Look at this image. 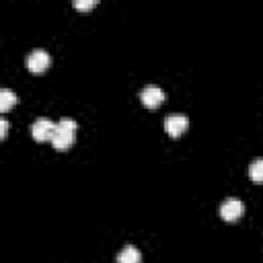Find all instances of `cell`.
Instances as JSON below:
<instances>
[{"mask_svg": "<svg viewBox=\"0 0 263 263\" xmlns=\"http://www.w3.org/2000/svg\"><path fill=\"white\" fill-rule=\"evenodd\" d=\"M74 134H76V121L72 117H62L60 121H55V129L51 136V144L55 150H66L70 148V144L74 142Z\"/></svg>", "mask_w": 263, "mask_h": 263, "instance_id": "cell-1", "label": "cell"}, {"mask_svg": "<svg viewBox=\"0 0 263 263\" xmlns=\"http://www.w3.org/2000/svg\"><path fill=\"white\" fill-rule=\"evenodd\" d=\"M249 177L255 183H263V156L251 160V164H249Z\"/></svg>", "mask_w": 263, "mask_h": 263, "instance_id": "cell-9", "label": "cell"}, {"mask_svg": "<svg viewBox=\"0 0 263 263\" xmlns=\"http://www.w3.org/2000/svg\"><path fill=\"white\" fill-rule=\"evenodd\" d=\"M140 261H142V253L134 245H123L117 253V263H140Z\"/></svg>", "mask_w": 263, "mask_h": 263, "instance_id": "cell-7", "label": "cell"}, {"mask_svg": "<svg viewBox=\"0 0 263 263\" xmlns=\"http://www.w3.org/2000/svg\"><path fill=\"white\" fill-rule=\"evenodd\" d=\"M6 132H8V121L2 117V119H0V136L4 138V136H6Z\"/></svg>", "mask_w": 263, "mask_h": 263, "instance_id": "cell-11", "label": "cell"}, {"mask_svg": "<svg viewBox=\"0 0 263 263\" xmlns=\"http://www.w3.org/2000/svg\"><path fill=\"white\" fill-rule=\"evenodd\" d=\"M189 125V117L185 113H168L164 119V132L173 138L181 136Z\"/></svg>", "mask_w": 263, "mask_h": 263, "instance_id": "cell-3", "label": "cell"}, {"mask_svg": "<svg viewBox=\"0 0 263 263\" xmlns=\"http://www.w3.org/2000/svg\"><path fill=\"white\" fill-rule=\"evenodd\" d=\"M242 212H245V203L238 197H226L220 203V216L224 220H236V218H240Z\"/></svg>", "mask_w": 263, "mask_h": 263, "instance_id": "cell-5", "label": "cell"}, {"mask_svg": "<svg viewBox=\"0 0 263 263\" xmlns=\"http://www.w3.org/2000/svg\"><path fill=\"white\" fill-rule=\"evenodd\" d=\"M16 103H18V97L10 88H0V111H8Z\"/></svg>", "mask_w": 263, "mask_h": 263, "instance_id": "cell-8", "label": "cell"}, {"mask_svg": "<svg viewBox=\"0 0 263 263\" xmlns=\"http://www.w3.org/2000/svg\"><path fill=\"white\" fill-rule=\"evenodd\" d=\"M97 4V0H74L76 8H92Z\"/></svg>", "mask_w": 263, "mask_h": 263, "instance_id": "cell-10", "label": "cell"}, {"mask_svg": "<svg viewBox=\"0 0 263 263\" xmlns=\"http://www.w3.org/2000/svg\"><path fill=\"white\" fill-rule=\"evenodd\" d=\"M31 136L39 142L43 140H51L53 136V129H55V121H51L49 117H37L33 123H31Z\"/></svg>", "mask_w": 263, "mask_h": 263, "instance_id": "cell-2", "label": "cell"}, {"mask_svg": "<svg viewBox=\"0 0 263 263\" xmlns=\"http://www.w3.org/2000/svg\"><path fill=\"white\" fill-rule=\"evenodd\" d=\"M140 99H142V103L146 107H158L162 103V99H164V90L160 86H156V84H146L142 88V92H140Z\"/></svg>", "mask_w": 263, "mask_h": 263, "instance_id": "cell-6", "label": "cell"}, {"mask_svg": "<svg viewBox=\"0 0 263 263\" xmlns=\"http://www.w3.org/2000/svg\"><path fill=\"white\" fill-rule=\"evenodd\" d=\"M49 64H51V55L41 47L29 51V55H27V68L31 72H43Z\"/></svg>", "mask_w": 263, "mask_h": 263, "instance_id": "cell-4", "label": "cell"}]
</instances>
